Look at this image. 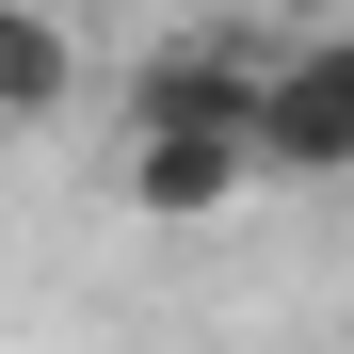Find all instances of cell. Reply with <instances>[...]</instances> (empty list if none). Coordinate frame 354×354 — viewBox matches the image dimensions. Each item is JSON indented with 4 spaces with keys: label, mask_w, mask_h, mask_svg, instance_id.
I'll return each mask as SVG.
<instances>
[{
    "label": "cell",
    "mask_w": 354,
    "mask_h": 354,
    "mask_svg": "<svg viewBox=\"0 0 354 354\" xmlns=\"http://www.w3.org/2000/svg\"><path fill=\"white\" fill-rule=\"evenodd\" d=\"M258 194V65L242 48H161L129 81V209L145 225H209Z\"/></svg>",
    "instance_id": "cell-1"
},
{
    "label": "cell",
    "mask_w": 354,
    "mask_h": 354,
    "mask_svg": "<svg viewBox=\"0 0 354 354\" xmlns=\"http://www.w3.org/2000/svg\"><path fill=\"white\" fill-rule=\"evenodd\" d=\"M258 177H354V48H322V32H290V48H258Z\"/></svg>",
    "instance_id": "cell-2"
},
{
    "label": "cell",
    "mask_w": 354,
    "mask_h": 354,
    "mask_svg": "<svg viewBox=\"0 0 354 354\" xmlns=\"http://www.w3.org/2000/svg\"><path fill=\"white\" fill-rule=\"evenodd\" d=\"M65 81H81V65H65V17H48V0H32V17L0 32V113H17V129H32V113H65Z\"/></svg>",
    "instance_id": "cell-3"
},
{
    "label": "cell",
    "mask_w": 354,
    "mask_h": 354,
    "mask_svg": "<svg viewBox=\"0 0 354 354\" xmlns=\"http://www.w3.org/2000/svg\"><path fill=\"white\" fill-rule=\"evenodd\" d=\"M290 32H322V48H354V0H290Z\"/></svg>",
    "instance_id": "cell-4"
},
{
    "label": "cell",
    "mask_w": 354,
    "mask_h": 354,
    "mask_svg": "<svg viewBox=\"0 0 354 354\" xmlns=\"http://www.w3.org/2000/svg\"><path fill=\"white\" fill-rule=\"evenodd\" d=\"M17 17H32V0H0V32H17Z\"/></svg>",
    "instance_id": "cell-5"
},
{
    "label": "cell",
    "mask_w": 354,
    "mask_h": 354,
    "mask_svg": "<svg viewBox=\"0 0 354 354\" xmlns=\"http://www.w3.org/2000/svg\"><path fill=\"white\" fill-rule=\"evenodd\" d=\"M0 129H17V113H0Z\"/></svg>",
    "instance_id": "cell-6"
}]
</instances>
